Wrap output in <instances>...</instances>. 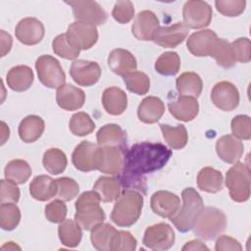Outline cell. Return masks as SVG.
Wrapping results in <instances>:
<instances>
[{
  "mask_svg": "<svg viewBox=\"0 0 251 251\" xmlns=\"http://www.w3.org/2000/svg\"><path fill=\"white\" fill-rule=\"evenodd\" d=\"M172 150L162 143L144 141L133 144L125 152L122 185L127 188L145 189L144 175L162 169L170 160Z\"/></svg>",
  "mask_w": 251,
  "mask_h": 251,
  "instance_id": "1",
  "label": "cell"
},
{
  "mask_svg": "<svg viewBox=\"0 0 251 251\" xmlns=\"http://www.w3.org/2000/svg\"><path fill=\"white\" fill-rule=\"evenodd\" d=\"M142 208V193L136 189L126 188L121 193L113 207L111 221L118 226H131L139 219Z\"/></svg>",
  "mask_w": 251,
  "mask_h": 251,
  "instance_id": "2",
  "label": "cell"
},
{
  "mask_svg": "<svg viewBox=\"0 0 251 251\" xmlns=\"http://www.w3.org/2000/svg\"><path fill=\"white\" fill-rule=\"evenodd\" d=\"M100 197L96 191L81 193L75 201V221L85 230H91L105 220V213L100 206Z\"/></svg>",
  "mask_w": 251,
  "mask_h": 251,
  "instance_id": "3",
  "label": "cell"
},
{
  "mask_svg": "<svg viewBox=\"0 0 251 251\" xmlns=\"http://www.w3.org/2000/svg\"><path fill=\"white\" fill-rule=\"evenodd\" d=\"M181 197V207H179L177 213L170 221L180 232H187L192 229L197 216L204 208V204L200 194L193 187L183 189Z\"/></svg>",
  "mask_w": 251,
  "mask_h": 251,
  "instance_id": "4",
  "label": "cell"
},
{
  "mask_svg": "<svg viewBox=\"0 0 251 251\" xmlns=\"http://www.w3.org/2000/svg\"><path fill=\"white\" fill-rule=\"evenodd\" d=\"M226 226V217L215 207H206L197 216L192 229L196 236L204 240L217 238Z\"/></svg>",
  "mask_w": 251,
  "mask_h": 251,
  "instance_id": "5",
  "label": "cell"
},
{
  "mask_svg": "<svg viewBox=\"0 0 251 251\" xmlns=\"http://www.w3.org/2000/svg\"><path fill=\"white\" fill-rule=\"evenodd\" d=\"M251 176L249 165L236 162L226 172V185L230 198L235 202H245L250 197Z\"/></svg>",
  "mask_w": 251,
  "mask_h": 251,
  "instance_id": "6",
  "label": "cell"
},
{
  "mask_svg": "<svg viewBox=\"0 0 251 251\" xmlns=\"http://www.w3.org/2000/svg\"><path fill=\"white\" fill-rule=\"evenodd\" d=\"M40 82L49 88H59L65 84L66 75L59 61L50 55H42L35 62Z\"/></svg>",
  "mask_w": 251,
  "mask_h": 251,
  "instance_id": "7",
  "label": "cell"
},
{
  "mask_svg": "<svg viewBox=\"0 0 251 251\" xmlns=\"http://www.w3.org/2000/svg\"><path fill=\"white\" fill-rule=\"evenodd\" d=\"M72 7L75 19L77 22L90 24L93 25H104L108 19L106 11L96 1H67Z\"/></svg>",
  "mask_w": 251,
  "mask_h": 251,
  "instance_id": "8",
  "label": "cell"
},
{
  "mask_svg": "<svg viewBox=\"0 0 251 251\" xmlns=\"http://www.w3.org/2000/svg\"><path fill=\"white\" fill-rule=\"evenodd\" d=\"M176 235L170 225L159 223L148 226L143 236V244L152 250L163 251L170 249L175 243Z\"/></svg>",
  "mask_w": 251,
  "mask_h": 251,
  "instance_id": "9",
  "label": "cell"
},
{
  "mask_svg": "<svg viewBox=\"0 0 251 251\" xmlns=\"http://www.w3.org/2000/svg\"><path fill=\"white\" fill-rule=\"evenodd\" d=\"M213 11L205 1H187L183 5V24L188 28H202L210 25Z\"/></svg>",
  "mask_w": 251,
  "mask_h": 251,
  "instance_id": "10",
  "label": "cell"
},
{
  "mask_svg": "<svg viewBox=\"0 0 251 251\" xmlns=\"http://www.w3.org/2000/svg\"><path fill=\"white\" fill-rule=\"evenodd\" d=\"M125 152L126 150L119 147L99 146L96 170L110 176L120 175L124 167Z\"/></svg>",
  "mask_w": 251,
  "mask_h": 251,
  "instance_id": "11",
  "label": "cell"
},
{
  "mask_svg": "<svg viewBox=\"0 0 251 251\" xmlns=\"http://www.w3.org/2000/svg\"><path fill=\"white\" fill-rule=\"evenodd\" d=\"M66 34L70 41L80 50L90 49L98 39V31L95 25L77 21L68 26Z\"/></svg>",
  "mask_w": 251,
  "mask_h": 251,
  "instance_id": "12",
  "label": "cell"
},
{
  "mask_svg": "<svg viewBox=\"0 0 251 251\" xmlns=\"http://www.w3.org/2000/svg\"><path fill=\"white\" fill-rule=\"evenodd\" d=\"M211 99L216 107L223 111H232L239 104V92L229 81L216 83L211 91Z\"/></svg>",
  "mask_w": 251,
  "mask_h": 251,
  "instance_id": "13",
  "label": "cell"
},
{
  "mask_svg": "<svg viewBox=\"0 0 251 251\" xmlns=\"http://www.w3.org/2000/svg\"><path fill=\"white\" fill-rule=\"evenodd\" d=\"M219 40L218 35L211 29H202L192 33L186 42L189 52L196 57L212 56Z\"/></svg>",
  "mask_w": 251,
  "mask_h": 251,
  "instance_id": "14",
  "label": "cell"
},
{
  "mask_svg": "<svg viewBox=\"0 0 251 251\" xmlns=\"http://www.w3.org/2000/svg\"><path fill=\"white\" fill-rule=\"evenodd\" d=\"M70 75L78 85L91 86L99 80L101 68L96 62L75 60L71 66Z\"/></svg>",
  "mask_w": 251,
  "mask_h": 251,
  "instance_id": "15",
  "label": "cell"
},
{
  "mask_svg": "<svg viewBox=\"0 0 251 251\" xmlns=\"http://www.w3.org/2000/svg\"><path fill=\"white\" fill-rule=\"evenodd\" d=\"M43 24L36 18L27 17L21 20L15 28L17 39L25 45H35L44 37Z\"/></svg>",
  "mask_w": 251,
  "mask_h": 251,
  "instance_id": "16",
  "label": "cell"
},
{
  "mask_svg": "<svg viewBox=\"0 0 251 251\" xmlns=\"http://www.w3.org/2000/svg\"><path fill=\"white\" fill-rule=\"evenodd\" d=\"M189 28L183 23H176L170 26H159L153 41L164 48H175L182 43L188 35Z\"/></svg>",
  "mask_w": 251,
  "mask_h": 251,
  "instance_id": "17",
  "label": "cell"
},
{
  "mask_svg": "<svg viewBox=\"0 0 251 251\" xmlns=\"http://www.w3.org/2000/svg\"><path fill=\"white\" fill-rule=\"evenodd\" d=\"M150 206L156 215L162 218L171 219L179 210L180 199L173 192L160 190L153 193L151 196Z\"/></svg>",
  "mask_w": 251,
  "mask_h": 251,
  "instance_id": "18",
  "label": "cell"
},
{
  "mask_svg": "<svg viewBox=\"0 0 251 251\" xmlns=\"http://www.w3.org/2000/svg\"><path fill=\"white\" fill-rule=\"evenodd\" d=\"M97 152V145L89 141H81L75 146L72 154L73 165L78 171L85 173L96 170Z\"/></svg>",
  "mask_w": 251,
  "mask_h": 251,
  "instance_id": "19",
  "label": "cell"
},
{
  "mask_svg": "<svg viewBox=\"0 0 251 251\" xmlns=\"http://www.w3.org/2000/svg\"><path fill=\"white\" fill-rule=\"evenodd\" d=\"M158 28L159 20L155 13L144 10L137 14L131 25V32L136 39L148 41L153 40V36Z\"/></svg>",
  "mask_w": 251,
  "mask_h": 251,
  "instance_id": "20",
  "label": "cell"
},
{
  "mask_svg": "<svg viewBox=\"0 0 251 251\" xmlns=\"http://www.w3.org/2000/svg\"><path fill=\"white\" fill-rule=\"evenodd\" d=\"M169 111L178 121L190 122L199 113V104L196 98L191 96L179 95L168 104Z\"/></svg>",
  "mask_w": 251,
  "mask_h": 251,
  "instance_id": "21",
  "label": "cell"
},
{
  "mask_svg": "<svg viewBox=\"0 0 251 251\" xmlns=\"http://www.w3.org/2000/svg\"><path fill=\"white\" fill-rule=\"evenodd\" d=\"M216 151L220 159L224 162L234 164L242 157L244 146L238 138L232 134H226L218 139L216 143Z\"/></svg>",
  "mask_w": 251,
  "mask_h": 251,
  "instance_id": "22",
  "label": "cell"
},
{
  "mask_svg": "<svg viewBox=\"0 0 251 251\" xmlns=\"http://www.w3.org/2000/svg\"><path fill=\"white\" fill-rule=\"evenodd\" d=\"M56 101L59 107L66 111H75L81 108L85 101L84 91L71 83H65L57 89Z\"/></svg>",
  "mask_w": 251,
  "mask_h": 251,
  "instance_id": "23",
  "label": "cell"
},
{
  "mask_svg": "<svg viewBox=\"0 0 251 251\" xmlns=\"http://www.w3.org/2000/svg\"><path fill=\"white\" fill-rule=\"evenodd\" d=\"M108 66L114 74L124 76L128 73L134 72L137 68V63L135 57L129 51L117 48L110 52Z\"/></svg>",
  "mask_w": 251,
  "mask_h": 251,
  "instance_id": "24",
  "label": "cell"
},
{
  "mask_svg": "<svg viewBox=\"0 0 251 251\" xmlns=\"http://www.w3.org/2000/svg\"><path fill=\"white\" fill-rule=\"evenodd\" d=\"M96 139L100 147L114 146L124 150L126 147V134L117 124H107L100 127L97 131Z\"/></svg>",
  "mask_w": 251,
  "mask_h": 251,
  "instance_id": "25",
  "label": "cell"
},
{
  "mask_svg": "<svg viewBox=\"0 0 251 251\" xmlns=\"http://www.w3.org/2000/svg\"><path fill=\"white\" fill-rule=\"evenodd\" d=\"M102 104L108 114L118 116L126 111L127 107V96L120 87H108L102 94Z\"/></svg>",
  "mask_w": 251,
  "mask_h": 251,
  "instance_id": "26",
  "label": "cell"
},
{
  "mask_svg": "<svg viewBox=\"0 0 251 251\" xmlns=\"http://www.w3.org/2000/svg\"><path fill=\"white\" fill-rule=\"evenodd\" d=\"M33 72L28 66L20 65L10 69L7 73L6 80L8 86L17 92L27 90L33 82Z\"/></svg>",
  "mask_w": 251,
  "mask_h": 251,
  "instance_id": "27",
  "label": "cell"
},
{
  "mask_svg": "<svg viewBox=\"0 0 251 251\" xmlns=\"http://www.w3.org/2000/svg\"><path fill=\"white\" fill-rule=\"evenodd\" d=\"M165 113L164 102L155 96H148L144 98L138 106V119L144 124L157 123Z\"/></svg>",
  "mask_w": 251,
  "mask_h": 251,
  "instance_id": "28",
  "label": "cell"
},
{
  "mask_svg": "<svg viewBox=\"0 0 251 251\" xmlns=\"http://www.w3.org/2000/svg\"><path fill=\"white\" fill-rule=\"evenodd\" d=\"M29 193L35 200H50L57 195V181L45 175L37 176L29 184Z\"/></svg>",
  "mask_w": 251,
  "mask_h": 251,
  "instance_id": "29",
  "label": "cell"
},
{
  "mask_svg": "<svg viewBox=\"0 0 251 251\" xmlns=\"http://www.w3.org/2000/svg\"><path fill=\"white\" fill-rule=\"evenodd\" d=\"M44 127L42 118L35 115L26 116L19 125V136L25 143L34 142L42 135Z\"/></svg>",
  "mask_w": 251,
  "mask_h": 251,
  "instance_id": "30",
  "label": "cell"
},
{
  "mask_svg": "<svg viewBox=\"0 0 251 251\" xmlns=\"http://www.w3.org/2000/svg\"><path fill=\"white\" fill-rule=\"evenodd\" d=\"M93 190L97 192L101 201L112 202L121 195L122 182L113 176H100L93 184Z\"/></svg>",
  "mask_w": 251,
  "mask_h": 251,
  "instance_id": "31",
  "label": "cell"
},
{
  "mask_svg": "<svg viewBox=\"0 0 251 251\" xmlns=\"http://www.w3.org/2000/svg\"><path fill=\"white\" fill-rule=\"evenodd\" d=\"M223 175L220 171L205 167L200 170L197 175L198 187L209 193H217L223 189Z\"/></svg>",
  "mask_w": 251,
  "mask_h": 251,
  "instance_id": "32",
  "label": "cell"
},
{
  "mask_svg": "<svg viewBox=\"0 0 251 251\" xmlns=\"http://www.w3.org/2000/svg\"><path fill=\"white\" fill-rule=\"evenodd\" d=\"M176 89L180 95L197 98L200 96L203 88V82L200 75L193 72L181 74L176 81Z\"/></svg>",
  "mask_w": 251,
  "mask_h": 251,
  "instance_id": "33",
  "label": "cell"
},
{
  "mask_svg": "<svg viewBox=\"0 0 251 251\" xmlns=\"http://www.w3.org/2000/svg\"><path fill=\"white\" fill-rule=\"evenodd\" d=\"M59 238L63 245L74 248L76 247L82 237L80 226L71 219L64 220L58 226Z\"/></svg>",
  "mask_w": 251,
  "mask_h": 251,
  "instance_id": "34",
  "label": "cell"
},
{
  "mask_svg": "<svg viewBox=\"0 0 251 251\" xmlns=\"http://www.w3.org/2000/svg\"><path fill=\"white\" fill-rule=\"evenodd\" d=\"M117 229L110 224H99L91 229L90 240L92 246L100 251H111V244Z\"/></svg>",
  "mask_w": 251,
  "mask_h": 251,
  "instance_id": "35",
  "label": "cell"
},
{
  "mask_svg": "<svg viewBox=\"0 0 251 251\" xmlns=\"http://www.w3.org/2000/svg\"><path fill=\"white\" fill-rule=\"evenodd\" d=\"M6 179L15 182L16 184H23L31 176V168L29 164L21 159L10 161L4 170Z\"/></svg>",
  "mask_w": 251,
  "mask_h": 251,
  "instance_id": "36",
  "label": "cell"
},
{
  "mask_svg": "<svg viewBox=\"0 0 251 251\" xmlns=\"http://www.w3.org/2000/svg\"><path fill=\"white\" fill-rule=\"evenodd\" d=\"M160 128L162 130L165 141L172 149H182L187 144L188 135L183 125L171 126L168 125L160 124Z\"/></svg>",
  "mask_w": 251,
  "mask_h": 251,
  "instance_id": "37",
  "label": "cell"
},
{
  "mask_svg": "<svg viewBox=\"0 0 251 251\" xmlns=\"http://www.w3.org/2000/svg\"><path fill=\"white\" fill-rule=\"evenodd\" d=\"M42 164L44 169L51 175H59L66 170L68 160L65 152L61 149L50 148L44 152Z\"/></svg>",
  "mask_w": 251,
  "mask_h": 251,
  "instance_id": "38",
  "label": "cell"
},
{
  "mask_svg": "<svg viewBox=\"0 0 251 251\" xmlns=\"http://www.w3.org/2000/svg\"><path fill=\"white\" fill-rule=\"evenodd\" d=\"M180 68V58L176 52L163 53L155 62V70L162 75H175Z\"/></svg>",
  "mask_w": 251,
  "mask_h": 251,
  "instance_id": "39",
  "label": "cell"
},
{
  "mask_svg": "<svg viewBox=\"0 0 251 251\" xmlns=\"http://www.w3.org/2000/svg\"><path fill=\"white\" fill-rule=\"evenodd\" d=\"M123 77L127 90L130 92L137 95H144L149 91L150 79L146 74L139 71H134L126 74Z\"/></svg>",
  "mask_w": 251,
  "mask_h": 251,
  "instance_id": "40",
  "label": "cell"
},
{
  "mask_svg": "<svg viewBox=\"0 0 251 251\" xmlns=\"http://www.w3.org/2000/svg\"><path fill=\"white\" fill-rule=\"evenodd\" d=\"M69 127L73 134L76 136H85L94 130L95 123L85 112H77L72 116Z\"/></svg>",
  "mask_w": 251,
  "mask_h": 251,
  "instance_id": "41",
  "label": "cell"
},
{
  "mask_svg": "<svg viewBox=\"0 0 251 251\" xmlns=\"http://www.w3.org/2000/svg\"><path fill=\"white\" fill-rule=\"evenodd\" d=\"M21 221V212L15 203H1L0 226L4 230L15 229Z\"/></svg>",
  "mask_w": 251,
  "mask_h": 251,
  "instance_id": "42",
  "label": "cell"
},
{
  "mask_svg": "<svg viewBox=\"0 0 251 251\" xmlns=\"http://www.w3.org/2000/svg\"><path fill=\"white\" fill-rule=\"evenodd\" d=\"M52 48L56 55L68 60L76 59L80 52V49L70 41L66 33L59 34L53 39Z\"/></svg>",
  "mask_w": 251,
  "mask_h": 251,
  "instance_id": "43",
  "label": "cell"
},
{
  "mask_svg": "<svg viewBox=\"0 0 251 251\" xmlns=\"http://www.w3.org/2000/svg\"><path fill=\"white\" fill-rule=\"evenodd\" d=\"M211 57L216 60L219 66L225 69L231 68L236 63L230 43L223 38H219Z\"/></svg>",
  "mask_w": 251,
  "mask_h": 251,
  "instance_id": "44",
  "label": "cell"
},
{
  "mask_svg": "<svg viewBox=\"0 0 251 251\" xmlns=\"http://www.w3.org/2000/svg\"><path fill=\"white\" fill-rule=\"evenodd\" d=\"M57 195L56 197L62 201H71L79 192V186L76 181L71 177L64 176L56 179Z\"/></svg>",
  "mask_w": 251,
  "mask_h": 251,
  "instance_id": "45",
  "label": "cell"
},
{
  "mask_svg": "<svg viewBox=\"0 0 251 251\" xmlns=\"http://www.w3.org/2000/svg\"><path fill=\"white\" fill-rule=\"evenodd\" d=\"M136 244L137 241L130 232L117 230L112 240L111 251H133L136 248Z\"/></svg>",
  "mask_w": 251,
  "mask_h": 251,
  "instance_id": "46",
  "label": "cell"
},
{
  "mask_svg": "<svg viewBox=\"0 0 251 251\" xmlns=\"http://www.w3.org/2000/svg\"><path fill=\"white\" fill-rule=\"evenodd\" d=\"M232 135L238 139L248 140L251 137V122L246 115L235 116L230 123Z\"/></svg>",
  "mask_w": 251,
  "mask_h": 251,
  "instance_id": "47",
  "label": "cell"
},
{
  "mask_svg": "<svg viewBox=\"0 0 251 251\" xmlns=\"http://www.w3.org/2000/svg\"><path fill=\"white\" fill-rule=\"evenodd\" d=\"M217 10L226 17H237L245 10L244 0H218L215 2Z\"/></svg>",
  "mask_w": 251,
  "mask_h": 251,
  "instance_id": "48",
  "label": "cell"
},
{
  "mask_svg": "<svg viewBox=\"0 0 251 251\" xmlns=\"http://www.w3.org/2000/svg\"><path fill=\"white\" fill-rule=\"evenodd\" d=\"M112 16L120 24L129 23L134 16V7L130 1H117L112 11Z\"/></svg>",
  "mask_w": 251,
  "mask_h": 251,
  "instance_id": "49",
  "label": "cell"
},
{
  "mask_svg": "<svg viewBox=\"0 0 251 251\" xmlns=\"http://www.w3.org/2000/svg\"><path fill=\"white\" fill-rule=\"evenodd\" d=\"M68 209L64 201L54 200L45 206V217L46 219L54 224L62 223L66 220Z\"/></svg>",
  "mask_w": 251,
  "mask_h": 251,
  "instance_id": "50",
  "label": "cell"
},
{
  "mask_svg": "<svg viewBox=\"0 0 251 251\" xmlns=\"http://www.w3.org/2000/svg\"><path fill=\"white\" fill-rule=\"evenodd\" d=\"M233 56L236 62L248 63L251 60L250 40L247 37H240L230 43Z\"/></svg>",
  "mask_w": 251,
  "mask_h": 251,
  "instance_id": "51",
  "label": "cell"
},
{
  "mask_svg": "<svg viewBox=\"0 0 251 251\" xmlns=\"http://www.w3.org/2000/svg\"><path fill=\"white\" fill-rule=\"evenodd\" d=\"M0 184L1 203H17L20 199V189L17 184L8 179H1Z\"/></svg>",
  "mask_w": 251,
  "mask_h": 251,
  "instance_id": "52",
  "label": "cell"
},
{
  "mask_svg": "<svg viewBox=\"0 0 251 251\" xmlns=\"http://www.w3.org/2000/svg\"><path fill=\"white\" fill-rule=\"evenodd\" d=\"M215 249L217 251H226V250H232V251H241L242 247L238 240L235 238H232L227 235H219L216 241Z\"/></svg>",
  "mask_w": 251,
  "mask_h": 251,
  "instance_id": "53",
  "label": "cell"
},
{
  "mask_svg": "<svg viewBox=\"0 0 251 251\" xmlns=\"http://www.w3.org/2000/svg\"><path fill=\"white\" fill-rule=\"evenodd\" d=\"M13 43L12 36L5 30H1V57H4L11 50Z\"/></svg>",
  "mask_w": 251,
  "mask_h": 251,
  "instance_id": "54",
  "label": "cell"
},
{
  "mask_svg": "<svg viewBox=\"0 0 251 251\" xmlns=\"http://www.w3.org/2000/svg\"><path fill=\"white\" fill-rule=\"evenodd\" d=\"M182 250H209V248L201 240L194 239L186 242L185 245L182 247Z\"/></svg>",
  "mask_w": 251,
  "mask_h": 251,
  "instance_id": "55",
  "label": "cell"
},
{
  "mask_svg": "<svg viewBox=\"0 0 251 251\" xmlns=\"http://www.w3.org/2000/svg\"><path fill=\"white\" fill-rule=\"evenodd\" d=\"M1 129H2V142L1 144H4L6 142V139L9 138L10 135V130L9 127L6 126V124L4 122H1Z\"/></svg>",
  "mask_w": 251,
  "mask_h": 251,
  "instance_id": "56",
  "label": "cell"
},
{
  "mask_svg": "<svg viewBox=\"0 0 251 251\" xmlns=\"http://www.w3.org/2000/svg\"><path fill=\"white\" fill-rule=\"evenodd\" d=\"M2 250H5V249H8V250H15V249H21V247H19L16 243L14 242H7L5 245H3L1 247Z\"/></svg>",
  "mask_w": 251,
  "mask_h": 251,
  "instance_id": "57",
  "label": "cell"
}]
</instances>
